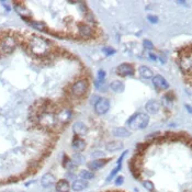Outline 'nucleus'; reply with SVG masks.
<instances>
[{
    "label": "nucleus",
    "mask_w": 192,
    "mask_h": 192,
    "mask_svg": "<svg viewBox=\"0 0 192 192\" xmlns=\"http://www.w3.org/2000/svg\"><path fill=\"white\" fill-rule=\"evenodd\" d=\"M29 47H30L31 52L35 55L43 56L45 54L49 53V42L45 41L44 39H42L40 36H33L29 42Z\"/></svg>",
    "instance_id": "1"
},
{
    "label": "nucleus",
    "mask_w": 192,
    "mask_h": 192,
    "mask_svg": "<svg viewBox=\"0 0 192 192\" xmlns=\"http://www.w3.org/2000/svg\"><path fill=\"white\" fill-rule=\"evenodd\" d=\"M149 123V116L146 113H135L127 120V125L131 130H142L145 129Z\"/></svg>",
    "instance_id": "2"
},
{
    "label": "nucleus",
    "mask_w": 192,
    "mask_h": 192,
    "mask_svg": "<svg viewBox=\"0 0 192 192\" xmlns=\"http://www.w3.org/2000/svg\"><path fill=\"white\" fill-rule=\"evenodd\" d=\"M16 46V42L12 35H5L0 40V51L2 53H11Z\"/></svg>",
    "instance_id": "3"
},
{
    "label": "nucleus",
    "mask_w": 192,
    "mask_h": 192,
    "mask_svg": "<svg viewBox=\"0 0 192 192\" xmlns=\"http://www.w3.org/2000/svg\"><path fill=\"white\" fill-rule=\"evenodd\" d=\"M88 89V81L86 79H79L73 85L72 93L76 97H81Z\"/></svg>",
    "instance_id": "4"
},
{
    "label": "nucleus",
    "mask_w": 192,
    "mask_h": 192,
    "mask_svg": "<svg viewBox=\"0 0 192 192\" xmlns=\"http://www.w3.org/2000/svg\"><path fill=\"white\" fill-rule=\"evenodd\" d=\"M110 109V101L106 98H100L95 103V111L98 114H105Z\"/></svg>",
    "instance_id": "5"
},
{
    "label": "nucleus",
    "mask_w": 192,
    "mask_h": 192,
    "mask_svg": "<svg viewBox=\"0 0 192 192\" xmlns=\"http://www.w3.org/2000/svg\"><path fill=\"white\" fill-rule=\"evenodd\" d=\"M134 67H133L131 64H127V63H123L121 65L118 66L116 68V73L118 75L122 77H129V76H133L134 75Z\"/></svg>",
    "instance_id": "6"
},
{
    "label": "nucleus",
    "mask_w": 192,
    "mask_h": 192,
    "mask_svg": "<svg viewBox=\"0 0 192 192\" xmlns=\"http://www.w3.org/2000/svg\"><path fill=\"white\" fill-rule=\"evenodd\" d=\"M40 123L45 127H52L55 124V116H54L53 113L44 112L40 116Z\"/></svg>",
    "instance_id": "7"
},
{
    "label": "nucleus",
    "mask_w": 192,
    "mask_h": 192,
    "mask_svg": "<svg viewBox=\"0 0 192 192\" xmlns=\"http://www.w3.org/2000/svg\"><path fill=\"white\" fill-rule=\"evenodd\" d=\"M152 80H153L154 86H155L158 90H167V89L169 88L168 81H167L162 75H155Z\"/></svg>",
    "instance_id": "8"
},
{
    "label": "nucleus",
    "mask_w": 192,
    "mask_h": 192,
    "mask_svg": "<svg viewBox=\"0 0 192 192\" xmlns=\"http://www.w3.org/2000/svg\"><path fill=\"white\" fill-rule=\"evenodd\" d=\"M145 109H146V111H147V113L156 114L159 111L160 104H159V102L156 101V100H149V101H147V103H146Z\"/></svg>",
    "instance_id": "9"
},
{
    "label": "nucleus",
    "mask_w": 192,
    "mask_h": 192,
    "mask_svg": "<svg viewBox=\"0 0 192 192\" xmlns=\"http://www.w3.org/2000/svg\"><path fill=\"white\" fill-rule=\"evenodd\" d=\"M123 143L120 141H112V142H109V143H106L105 145V148L108 152H118V151H121L123 148Z\"/></svg>",
    "instance_id": "10"
},
{
    "label": "nucleus",
    "mask_w": 192,
    "mask_h": 192,
    "mask_svg": "<svg viewBox=\"0 0 192 192\" xmlns=\"http://www.w3.org/2000/svg\"><path fill=\"white\" fill-rule=\"evenodd\" d=\"M77 29H78V33L81 35V36L83 37H90L91 35H92V29L90 28V26H88V24H79L78 26H77Z\"/></svg>",
    "instance_id": "11"
},
{
    "label": "nucleus",
    "mask_w": 192,
    "mask_h": 192,
    "mask_svg": "<svg viewBox=\"0 0 192 192\" xmlns=\"http://www.w3.org/2000/svg\"><path fill=\"white\" fill-rule=\"evenodd\" d=\"M108 162H109V159H103V158H102V159H95V160H92V162H89L88 167L91 170H99L102 167H104V165Z\"/></svg>",
    "instance_id": "12"
},
{
    "label": "nucleus",
    "mask_w": 192,
    "mask_h": 192,
    "mask_svg": "<svg viewBox=\"0 0 192 192\" xmlns=\"http://www.w3.org/2000/svg\"><path fill=\"white\" fill-rule=\"evenodd\" d=\"M73 130H74L75 134L77 135H85L88 132V127L83 124L82 122H76L73 125Z\"/></svg>",
    "instance_id": "13"
},
{
    "label": "nucleus",
    "mask_w": 192,
    "mask_h": 192,
    "mask_svg": "<svg viewBox=\"0 0 192 192\" xmlns=\"http://www.w3.org/2000/svg\"><path fill=\"white\" fill-rule=\"evenodd\" d=\"M88 187V182L83 179H77L72 183V189L74 191H82Z\"/></svg>",
    "instance_id": "14"
},
{
    "label": "nucleus",
    "mask_w": 192,
    "mask_h": 192,
    "mask_svg": "<svg viewBox=\"0 0 192 192\" xmlns=\"http://www.w3.org/2000/svg\"><path fill=\"white\" fill-rule=\"evenodd\" d=\"M138 73H139V76L144 79H153L154 77L153 70L149 67H147V66H141L138 68Z\"/></svg>",
    "instance_id": "15"
},
{
    "label": "nucleus",
    "mask_w": 192,
    "mask_h": 192,
    "mask_svg": "<svg viewBox=\"0 0 192 192\" xmlns=\"http://www.w3.org/2000/svg\"><path fill=\"white\" fill-rule=\"evenodd\" d=\"M110 89H111L113 92H116V93H120V92H123L125 89V85L124 82L120 80H115V81H112L110 83Z\"/></svg>",
    "instance_id": "16"
},
{
    "label": "nucleus",
    "mask_w": 192,
    "mask_h": 192,
    "mask_svg": "<svg viewBox=\"0 0 192 192\" xmlns=\"http://www.w3.org/2000/svg\"><path fill=\"white\" fill-rule=\"evenodd\" d=\"M72 147L74 148L76 152H81L85 149L86 147V142L83 141L82 138H79V137H75V139L72 143Z\"/></svg>",
    "instance_id": "17"
},
{
    "label": "nucleus",
    "mask_w": 192,
    "mask_h": 192,
    "mask_svg": "<svg viewBox=\"0 0 192 192\" xmlns=\"http://www.w3.org/2000/svg\"><path fill=\"white\" fill-rule=\"evenodd\" d=\"M70 185L67 180L62 179L56 183V191L57 192H69Z\"/></svg>",
    "instance_id": "18"
},
{
    "label": "nucleus",
    "mask_w": 192,
    "mask_h": 192,
    "mask_svg": "<svg viewBox=\"0 0 192 192\" xmlns=\"http://www.w3.org/2000/svg\"><path fill=\"white\" fill-rule=\"evenodd\" d=\"M70 116H72V111H70L69 109H63L62 111L58 112L57 120L59 121V122H62V123H65V122H67V121L69 120Z\"/></svg>",
    "instance_id": "19"
},
{
    "label": "nucleus",
    "mask_w": 192,
    "mask_h": 192,
    "mask_svg": "<svg viewBox=\"0 0 192 192\" xmlns=\"http://www.w3.org/2000/svg\"><path fill=\"white\" fill-rule=\"evenodd\" d=\"M112 133H113L114 136L120 137V138L129 137V136H130V134H131V133L129 132V130H127V129H125V127H115V129H113Z\"/></svg>",
    "instance_id": "20"
},
{
    "label": "nucleus",
    "mask_w": 192,
    "mask_h": 192,
    "mask_svg": "<svg viewBox=\"0 0 192 192\" xmlns=\"http://www.w3.org/2000/svg\"><path fill=\"white\" fill-rule=\"evenodd\" d=\"M41 183L43 187H51L55 183V177L52 174H46L41 178Z\"/></svg>",
    "instance_id": "21"
},
{
    "label": "nucleus",
    "mask_w": 192,
    "mask_h": 192,
    "mask_svg": "<svg viewBox=\"0 0 192 192\" xmlns=\"http://www.w3.org/2000/svg\"><path fill=\"white\" fill-rule=\"evenodd\" d=\"M79 176L81 177V179H83V180H90V179H92L93 177H95V175H93V172L89 171V170H81L80 172H79Z\"/></svg>",
    "instance_id": "22"
},
{
    "label": "nucleus",
    "mask_w": 192,
    "mask_h": 192,
    "mask_svg": "<svg viewBox=\"0 0 192 192\" xmlns=\"http://www.w3.org/2000/svg\"><path fill=\"white\" fill-rule=\"evenodd\" d=\"M121 168H122V165H116V167L113 169V170H112L111 172H110L109 177L106 178V182H110V181H111L112 179L114 178V176H115V175L118 174L119 171H120V170H121Z\"/></svg>",
    "instance_id": "23"
},
{
    "label": "nucleus",
    "mask_w": 192,
    "mask_h": 192,
    "mask_svg": "<svg viewBox=\"0 0 192 192\" xmlns=\"http://www.w3.org/2000/svg\"><path fill=\"white\" fill-rule=\"evenodd\" d=\"M31 24H32L33 28L37 29V30L41 31V32H46V28H45L44 24L40 23V22H34V21H32V22H31Z\"/></svg>",
    "instance_id": "24"
},
{
    "label": "nucleus",
    "mask_w": 192,
    "mask_h": 192,
    "mask_svg": "<svg viewBox=\"0 0 192 192\" xmlns=\"http://www.w3.org/2000/svg\"><path fill=\"white\" fill-rule=\"evenodd\" d=\"M143 46L145 47L146 49H148V51H152V49H154L153 43H152L149 40H144V41H143Z\"/></svg>",
    "instance_id": "25"
},
{
    "label": "nucleus",
    "mask_w": 192,
    "mask_h": 192,
    "mask_svg": "<svg viewBox=\"0 0 192 192\" xmlns=\"http://www.w3.org/2000/svg\"><path fill=\"white\" fill-rule=\"evenodd\" d=\"M143 185L148 190V191H153V190H154V185H153V182H152V181H144Z\"/></svg>",
    "instance_id": "26"
},
{
    "label": "nucleus",
    "mask_w": 192,
    "mask_h": 192,
    "mask_svg": "<svg viewBox=\"0 0 192 192\" xmlns=\"http://www.w3.org/2000/svg\"><path fill=\"white\" fill-rule=\"evenodd\" d=\"M104 78H105V72L103 69H100L98 72V80L99 81H103Z\"/></svg>",
    "instance_id": "27"
},
{
    "label": "nucleus",
    "mask_w": 192,
    "mask_h": 192,
    "mask_svg": "<svg viewBox=\"0 0 192 192\" xmlns=\"http://www.w3.org/2000/svg\"><path fill=\"white\" fill-rule=\"evenodd\" d=\"M103 52L106 55H113V54H115V49H111V47H103Z\"/></svg>",
    "instance_id": "28"
},
{
    "label": "nucleus",
    "mask_w": 192,
    "mask_h": 192,
    "mask_svg": "<svg viewBox=\"0 0 192 192\" xmlns=\"http://www.w3.org/2000/svg\"><path fill=\"white\" fill-rule=\"evenodd\" d=\"M73 162H75V164H80L81 162H82V156L81 155H79V154H76V155L74 156V160Z\"/></svg>",
    "instance_id": "29"
},
{
    "label": "nucleus",
    "mask_w": 192,
    "mask_h": 192,
    "mask_svg": "<svg viewBox=\"0 0 192 192\" xmlns=\"http://www.w3.org/2000/svg\"><path fill=\"white\" fill-rule=\"evenodd\" d=\"M147 20L149 21L151 23L155 24V23H157V22H158V16H147Z\"/></svg>",
    "instance_id": "30"
},
{
    "label": "nucleus",
    "mask_w": 192,
    "mask_h": 192,
    "mask_svg": "<svg viewBox=\"0 0 192 192\" xmlns=\"http://www.w3.org/2000/svg\"><path fill=\"white\" fill-rule=\"evenodd\" d=\"M123 180H124V178H123L122 176L118 177V178L115 179V185H122V183H123Z\"/></svg>",
    "instance_id": "31"
},
{
    "label": "nucleus",
    "mask_w": 192,
    "mask_h": 192,
    "mask_svg": "<svg viewBox=\"0 0 192 192\" xmlns=\"http://www.w3.org/2000/svg\"><path fill=\"white\" fill-rule=\"evenodd\" d=\"M185 109H187V111L189 112L190 114H192V108L189 105V104H185Z\"/></svg>",
    "instance_id": "32"
},
{
    "label": "nucleus",
    "mask_w": 192,
    "mask_h": 192,
    "mask_svg": "<svg viewBox=\"0 0 192 192\" xmlns=\"http://www.w3.org/2000/svg\"><path fill=\"white\" fill-rule=\"evenodd\" d=\"M148 56H149V58H151V59H153V60H156V59H157V56L154 55L153 53H149V54H148Z\"/></svg>",
    "instance_id": "33"
},
{
    "label": "nucleus",
    "mask_w": 192,
    "mask_h": 192,
    "mask_svg": "<svg viewBox=\"0 0 192 192\" xmlns=\"http://www.w3.org/2000/svg\"><path fill=\"white\" fill-rule=\"evenodd\" d=\"M113 192H118V191H113Z\"/></svg>",
    "instance_id": "34"
}]
</instances>
